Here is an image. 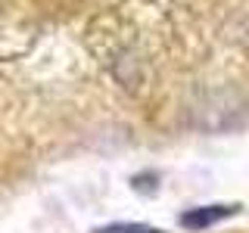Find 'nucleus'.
Returning a JSON list of instances; mask_svg holds the SVG:
<instances>
[{"label": "nucleus", "mask_w": 249, "mask_h": 233, "mask_svg": "<svg viewBox=\"0 0 249 233\" xmlns=\"http://www.w3.org/2000/svg\"><path fill=\"white\" fill-rule=\"evenodd\" d=\"M240 205H199V208H190V212H184L178 221H181L184 230H209L212 224L224 221V217L237 215Z\"/></svg>", "instance_id": "nucleus-1"}, {"label": "nucleus", "mask_w": 249, "mask_h": 233, "mask_svg": "<svg viewBox=\"0 0 249 233\" xmlns=\"http://www.w3.org/2000/svg\"><path fill=\"white\" fill-rule=\"evenodd\" d=\"M97 233H162V230H159V227H150V224L122 221V224H106V227H100Z\"/></svg>", "instance_id": "nucleus-2"}]
</instances>
